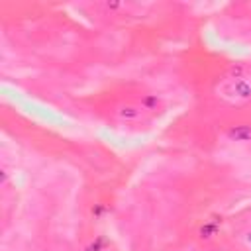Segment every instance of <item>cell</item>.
Returning <instances> with one entry per match:
<instances>
[{"label": "cell", "mask_w": 251, "mask_h": 251, "mask_svg": "<svg viewBox=\"0 0 251 251\" xmlns=\"http://www.w3.org/2000/svg\"><path fill=\"white\" fill-rule=\"evenodd\" d=\"M218 96L227 102H245L251 98V80L245 76L227 78L218 86Z\"/></svg>", "instance_id": "1"}, {"label": "cell", "mask_w": 251, "mask_h": 251, "mask_svg": "<svg viewBox=\"0 0 251 251\" xmlns=\"http://www.w3.org/2000/svg\"><path fill=\"white\" fill-rule=\"evenodd\" d=\"M116 118L124 124H139L145 120V110L139 104H120L116 108Z\"/></svg>", "instance_id": "2"}, {"label": "cell", "mask_w": 251, "mask_h": 251, "mask_svg": "<svg viewBox=\"0 0 251 251\" xmlns=\"http://www.w3.org/2000/svg\"><path fill=\"white\" fill-rule=\"evenodd\" d=\"M227 137L239 143H251V126H233L227 129Z\"/></svg>", "instance_id": "3"}, {"label": "cell", "mask_w": 251, "mask_h": 251, "mask_svg": "<svg viewBox=\"0 0 251 251\" xmlns=\"http://www.w3.org/2000/svg\"><path fill=\"white\" fill-rule=\"evenodd\" d=\"M139 106H141L145 112H155L157 108H161V106H163V100H161V98H157L155 94H145V96L139 100Z\"/></svg>", "instance_id": "4"}]
</instances>
